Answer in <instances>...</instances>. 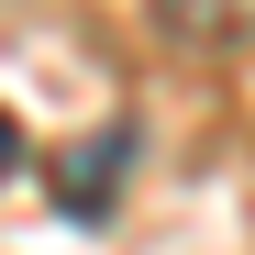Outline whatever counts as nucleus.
<instances>
[{"mask_svg":"<svg viewBox=\"0 0 255 255\" xmlns=\"http://www.w3.org/2000/svg\"><path fill=\"white\" fill-rule=\"evenodd\" d=\"M122 155H133V122H100V133H89V155H67V166H56V189H67V211H78V222H100V211H111Z\"/></svg>","mask_w":255,"mask_h":255,"instance_id":"nucleus-1","label":"nucleus"},{"mask_svg":"<svg viewBox=\"0 0 255 255\" xmlns=\"http://www.w3.org/2000/svg\"><path fill=\"white\" fill-rule=\"evenodd\" d=\"M178 45H255V0H144Z\"/></svg>","mask_w":255,"mask_h":255,"instance_id":"nucleus-2","label":"nucleus"},{"mask_svg":"<svg viewBox=\"0 0 255 255\" xmlns=\"http://www.w3.org/2000/svg\"><path fill=\"white\" fill-rule=\"evenodd\" d=\"M11 166H22V122L0 111V178H11Z\"/></svg>","mask_w":255,"mask_h":255,"instance_id":"nucleus-3","label":"nucleus"}]
</instances>
